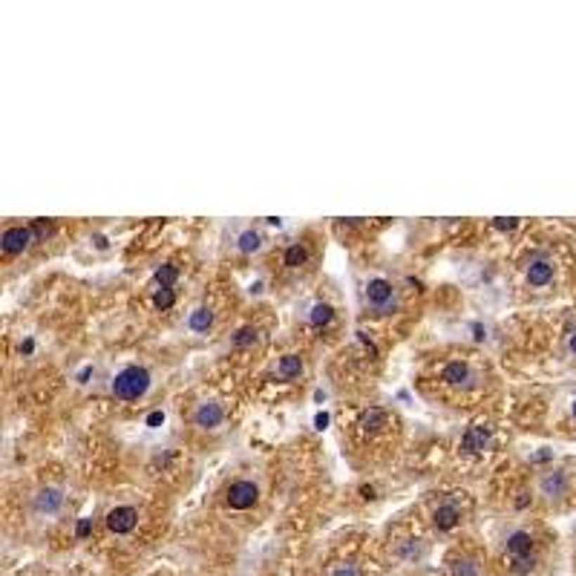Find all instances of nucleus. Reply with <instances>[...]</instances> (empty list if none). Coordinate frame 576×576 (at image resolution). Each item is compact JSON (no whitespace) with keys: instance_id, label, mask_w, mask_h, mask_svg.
I'll use <instances>...</instances> for the list:
<instances>
[{"instance_id":"obj_1","label":"nucleus","mask_w":576,"mask_h":576,"mask_svg":"<svg viewBox=\"0 0 576 576\" xmlns=\"http://www.w3.org/2000/svg\"><path fill=\"white\" fill-rule=\"evenodd\" d=\"M150 389V372L141 366H127L121 369L113 380V395L121 401H139Z\"/></svg>"},{"instance_id":"obj_2","label":"nucleus","mask_w":576,"mask_h":576,"mask_svg":"<svg viewBox=\"0 0 576 576\" xmlns=\"http://www.w3.org/2000/svg\"><path fill=\"white\" fill-rule=\"evenodd\" d=\"M366 300H369V306L375 312H380V314H389L392 309L398 306V302H395V288H392V283L383 280V277H375V280L366 283Z\"/></svg>"},{"instance_id":"obj_3","label":"nucleus","mask_w":576,"mask_h":576,"mask_svg":"<svg viewBox=\"0 0 576 576\" xmlns=\"http://www.w3.org/2000/svg\"><path fill=\"white\" fill-rule=\"evenodd\" d=\"M260 501V487L254 481H233L228 487V504L233 510H248Z\"/></svg>"},{"instance_id":"obj_4","label":"nucleus","mask_w":576,"mask_h":576,"mask_svg":"<svg viewBox=\"0 0 576 576\" xmlns=\"http://www.w3.org/2000/svg\"><path fill=\"white\" fill-rule=\"evenodd\" d=\"M35 242V233H32V228H6L4 231V236H0V248H4L9 257H18V254H23L29 245Z\"/></svg>"},{"instance_id":"obj_5","label":"nucleus","mask_w":576,"mask_h":576,"mask_svg":"<svg viewBox=\"0 0 576 576\" xmlns=\"http://www.w3.org/2000/svg\"><path fill=\"white\" fill-rule=\"evenodd\" d=\"M139 525V513H136V507H113L110 513H107V527L113 530V533H118V536H124V533H130L133 527Z\"/></svg>"},{"instance_id":"obj_6","label":"nucleus","mask_w":576,"mask_h":576,"mask_svg":"<svg viewBox=\"0 0 576 576\" xmlns=\"http://www.w3.org/2000/svg\"><path fill=\"white\" fill-rule=\"evenodd\" d=\"M490 427H481V423H475V427H470L461 438V449L467 452V456H478V452H484L490 447Z\"/></svg>"},{"instance_id":"obj_7","label":"nucleus","mask_w":576,"mask_h":576,"mask_svg":"<svg viewBox=\"0 0 576 576\" xmlns=\"http://www.w3.org/2000/svg\"><path fill=\"white\" fill-rule=\"evenodd\" d=\"M222 418H225V412H222V407H219L217 401L199 404V409H196V415H193L196 427H202V430H217L219 423H222Z\"/></svg>"},{"instance_id":"obj_8","label":"nucleus","mask_w":576,"mask_h":576,"mask_svg":"<svg viewBox=\"0 0 576 576\" xmlns=\"http://www.w3.org/2000/svg\"><path fill=\"white\" fill-rule=\"evenodd\" d=\"M551 280H553V262H551V260L539 257V260H533V262L527 265V283H530L533 288L548 286Z\"/></svg>"},{"instance_id":"obj_9","label":"nucleus","mask_w":576,"mask_h":576,"mask_svg":"<svg viewBox=\"0 0 576 576\" xmlns=\"http://www.w3.org/2000/svg\"><path fill=\"white\" fill-rule=\"evenodd\" d=\"M60 504H64V490H58V487H44L35 496V510L38 513H58Z\"/></svg>"},{"instance_id":"obj_10","label":"nucleus","mask_w":576,"mask_h":576,"mask_svg":"<svg viewBox=\"0 0 576 576\" xmlns=\"http://www.w3.org/2000/svg\"><path fill=\"white\" fill-rule=\"evenodd\" d=\"M441 378H444L447 383H452V386H464V383H470L473 372H470L467 363H461V360H449L447 366H444V372H441Z\"/></svg>"},{"instance_id":"obj_11","label":"nucleus","mask_w":576,"mask_h":576,"mask_svg":"<svg viewBox=\"0 0 576 576\" xmlns=\"http://www.w3.org/2000/svg\"><path fill=\"white\" fill-rule=\"evenodd\" d=\"M459 519H461V513H459L456 504H441V507L433 513V522H435L438 530H452V527L459 525Z\"/></svg>"},{"instance_id":"obj_12","label":"nucleus","mask_w":576,"mask_h":576,"mask_svg":"<svg viewBox=\"0 0 576 576\" xmlns=\"http://www.w3.org/2000/svg\"><path fill=\"white\" fill-rule=\"evenodd\" d=\"M530 548H533V539H530L527 530L510 533V539H507V553H510V556H527Z\"/></svg>"},{"instance_id":"obj_13","label":"nucleus","mask_w":576,"mask_h":576,"mask_svg":"<svg viewBox=\"0 0 576 576\" xmlns=\"http://www.w3.org/2000/svg\"><path fill=\"white\" fill-rule=\"evenodd\" d=\"M565 490H568V481L562 473H548L542 478V493L548 499H559V496H565Z\"/></svg>"},{"instance_id":"obj_14","label":"nucleus","mask_w":576,"mask_h":576,"mask_svg":"<svg viewBox=\"0 0 576 576\" xmlns=\"http://www.w3.org/2000/svg\"><path fill=\"white\" fill-rule=\"evenodd\" d=\"M386 421H389V415L383 409H366L360 415V427H363V433H380L386 427Z\"/></svg>"},{"instance_id":"obj_15","label":"nucleus","mask_w":576,"mask_h":576,"mask_svg":"<svg viewBox=\"0 0 576 576\" xmlns=\"http://www.w3.org/2000/svg\"><path fill=\"white\" fill-rule=\"evenodd\" d=\"M277 372H280L283 380H294V378H300V375H302V360H300V354H286V357H280Z\"/></svg>"},{"instance_id":"obj_16","label":"nucleus","mask_w":576,"mask_h":576,"mask_svg":"<svg viewBox=\"0 0 576 576\" xmlns=\"http://www.w3.org/2000/svg\"><path fill=\"white\" fill-rule=\"evenodd\" d=\"M331 320H335V309H331L328 302H317V306L309 312V323H312L314 328H323V326H328Z\"/></svg>"},{"instance_id":"obj_17","label":"nucleus","mask_w":576,"mask_h":576,"mask_svg":"<svg viewBox=\"0 0 576 576\" xmlns=\"http://www.w3.org/2000/svg\"><path fill=\"white\" fill-rule=\"evenodd\" d=\"M236 248H239L242 254H254V251H260V248H262V236H260V231H242L239 239H236Z\"/></svg>"},{"instance_id":"obj_18","label":"nucleus","mask_w":576,"mask_h":576,"mask_svg":"<svg viewBox=\"0 0 576 576\" xmlns=\"http://www.w3.org/2000/svg\"><path fill=\"white\" fill-rule=\"evenodd\" d=\"M188 326L193 328V331H207L210 326H214V312L210 309H196V312H191V317H188Z\"/></svg>"},{"instance_id":"obj_19","label":"nucleus","mask_w":576,"mask_h":576,"mask_svg":"<svg viewBox=\"0 0 576 576\" xmlns=\"http://www.w3.org/2000/svg\"><path fill=\"white\" fill-rule=\"evenodd\" d=\"M153 277H156V283H159L162 288H173V283L179 280V268L170 265V262H167V265H159Z\"/></svg>"},{"instance_id":"obj_20","label":"nucleus","mask_w":576,"mask_h":576,"mask_svg":"<svg viewBox=\"0 0 576 576\" xmlns=\"http://www.w3.org/2000/svg\"><path fill=\"white\" fill-rule=\"evenodd\" d=\"M306 260H309V251L302 248L300 242L288 245V251H286V265H288V268H300V265H306Z\"/></svg>"},{"instance_id":"obj_21","label":"nucleus","mask_w":576,"mask_h":576,"mask_svg":"<svg viewBox=\"0 0 576 576\" xmlns=\"http://www.w3.org/2000/svg\"><path fill=\"white\" fill-rule=\"evenodd\" d=\"M257 338H260V331L254 326H242L233 335V346H251V343H257Z\"/></svg>"},{"instance_id":"obj_22","label":"nucleus","mask_w":576,"mask_h":576,"mask_svg":"<svg viewBox=\"0 0 576 576\" xmlns=\"http://www.w3.org/2000/svg\"><path fill=\"white\" fill-rule=\"evenodd\" d=\"M173 302H176V294H173V288H159V291L153 294V306H156L159 312H167V309H173Z\"/></svg>"},{"instance_id":"obj_23","label":"nucleus","mask_w":576,"mask_h":576,"mask_svg":"<svg viewBox=\"0 0 576 576\" xmlns=\"http://www.w3.org/2000/svg\"><path fill=\"white\" fill-rule=\"evenodd\" d=\"M452 576H478V565L473 559H456L452 562Z\"/></svg>"},{"instance_id":"obj_24","label":"nucleus","mask_w":576,"mask_h":576,"mask_svg":"<svg viewBox=\"0 0 576 576\" xmlns=\"http://www.w3.org/2000/svg\"><path fill=\"white\" fill-rule=\"evenodd\" d=\"M29 228H32V233H35V239H38V242H46V239L55 233V225H52V222H46V219H35V222L29 225Z\"/></svg>"},{"instance_id":"obj_25","label":"nucleus","mask_w":576,"mask_h":576,"mask_svg":"<svg viewBox=\"0 0 576 576\" xmlns=\"http://www.w3.org/2000/svg\"><path fill=\"white\" fill-rule=\"evenodd\" d=\"M493 228L501 231V233H510V231L519 228V219H516V217H496V219H493Z\"/></svg>"},{"instance_id":"obj_26","label":"nucleus","mask_w":576,"mask_h":576,"mask_svg":"<svg viewBox=\"0 0 576 576\" xmlns=\"http://www.w3.org/2000/svg\"><path fill=\"white\" fill-rule=\"evenodd\" d=\"M533 556L527 553V556H513V570H516V573H530L533 570Z\"/></svg>"},{"instance_id":"obj_27","label":"nucleus","mask_w":576,"mask_h":576,"mask_svg":"<svg viewBox=\"0 0 576 576\" xmlns=\"http://www.w3.org/2000/svg\"><path fill=\"white\" fill-rule=\"evenodd\" d=\"M89 533H93V519H81V522L75 525V536H78V539H87Z\"/></svg>"},{"instance_id":"obj_28","label":"nucleus","mask_w":576,"mask_h":576,"mask_svg":"<svg viewBox=\"0 0 576 576\" xmlns=\"http://www.w3.org/2000/svg\"><path fill=\"white\" fill-rule=\"evenodd\" d=\"M162 423H165V412H162V409H156V412H150V415H147V427H153V430H156V427H162Z\"/></svg>"},{"instance_id":"obj_29","label":"nucleus","mask_w":576,"mask_h":576,"mask_svg":"<svg viewBox=\"0 0 576 576\" xmlns=\"http://www.w3.org/2000/svg\"><path fill=\"white\" fill-rule=\"evenodd\" d=\"M328 421H331V418H328V412H317V415H314V430H320V433H323V430L328 427Z\"/></svg>"},{"instance_id":"obj_30","label":"nucleus","mask_w":576,"mask_h":576,"mask_svg":"<svg viewBox=\"0 0 576 576\" xmlns=\"http://www.w3.org/2000/svg\"><path fill=\"white\" fill-rule=\"evenodd\" d=\"M331 576H360V570L354 568V565H340L335 573H331Z\"/></svg>"},{"instance_id":"obj_31","label":"nucleus","mask_w":576,"mask_h":576,"mask_svg":"<svg viewBox=\"0 0 576 576\" xmlns=\"http://www.w3.org/2000/svg\"><path fill=\"white\" fill-rule=\"evenodd\" d=\"M360 496H363V499H375V487H372V484H363V487H360Z\"/></svg>"},{"instance_id":"obj_32","label":"nucleus","mask_w":576,"mask_h":576,"mask_svg":"<svg viewBox=\"0 0 576 576\" xmlns=\"http://www.w3.org/2000/svg\"><path fill=\"white\" fill-rule=\"evenodd\" d=\"M89 375H93V366H84V369L78 372V383H87V380H89Z\"/></svg>"},{"instance_id":"obj_33","label":"nucleus","mask_w":576,"mask_h":576,"mask_svg":"<svg viewBox=\"0 0 576 576\" xmlns=\"http://www.w3.org/2000/svg\"><path fill=\"white\" fill-rule=\"evenodd\" d=\"M93 242H96V248H98V251H104V248H107V236H104V233H96V239H93Z\"/></svg>"},{"instance_id":"obj_34","label":"nucleus","mask_w":576,"mask_h":576,"mask_svg":"<svg viewBox=\"0 0 576 576\" xmlns=\"http://www.w3.org/2000/svg\"><path fill=\"white\" fill-rule=\"evenodd\" d=\"M32 349H35L32 340H23V343H20V354H32Z\"/></svg>"},{"instance_id":"obj_35","label":"nucleus","mask_w":576,"mask_h":576,"mask_svg":"<svg viewBox=\"0 0 576 576\" xmlns=\"http://www.w3.org/2000/svg\"><path fill=\"white\" fill-rule=\"evenodd\" d=\"M568 346H570V352H573V354H576V328H573V331H570V340H568Z\"/></svg>"},{"instance_id":"obj_36","label":"nucleus","mask_w":576,"mask_h":576,"mask_svg":"<svg viewBox=\"0 0 576 576\" xmlns=\"http://www.w3.org/2000/svg\"><path fill=\"white\" fill-rule=\"evenodd\" d=\"M268 225H274V228H280V225H283V219H280V217H268Z\"/></svg>"},{"instance_id":"obj_37","label":"nucleus","mask_w":576,"mask_h":576,"mask_svg":"<svg viewBox=\"0 0 576 576\" xmlns=\"http://www.w3.org/2000/svg\"><path fill=\"white\" fill-rule=\"evenodd\" d=\"M473 331H475V340H484V328L481 326H473Z\"/></svg>"},{"instance_id":"obj_38","label":"nucleus","mask_w":576,"mask_h":576,"mask_svg":"<svg viewBox=\"0 0 576 576\" xmlns=\"http://www.w3.org/2000/svg\"><path fill=\"white\" fill-rule=\"evenodd\" d=\"M527 501H530V499H527V496H522V499H516V507L522 510V507H527Z\"/></svg>"},{"instance_id":"obj_39","label":"nucleus","mask_w":576,"mask_h":576,"mask_svg":"<svg viewBox=\"0 0 576 576\" xmlns=\"http://www.w3.org/2000/svg\"><path fill=\"white\" fill-rule=\"evenodd\" d=\"M573 418H576V401H573Z\"/></svg>"}]
</instances>
